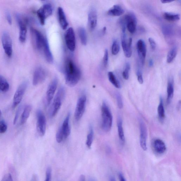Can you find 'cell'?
<instances>
[{
  "instance_id": "1",
  "label": "cell",
  "mask_w": 181,
  "mask_h": 181,
  "mask_svg": "<svg viewBox=\"0 0 181 181\" xmlns=\"http://www.w3.org/2000/svg\"><path fill=\"white\" fill-rule=\"evenodd\" d=\"M65 74L66 84L73 87L79 82L81 78L80 69L71 59H67L65 66Z\"/></svg>"
},
{
  "instance_id": "2",
  "label": "cell",
  "mask_w": 181,
  "mask_h": 181,
  "mask_svg": "<svg viewBox=\"0 0 181 181\" xmlns=\"http://www.w3.org/2000/svg\"><path fill=\"white\" fill-rule=\"evenodd\" d=\"M102 128L104 131L108 132L111 129L113 125V116L107 103H103L101 107Z\"/></svg>"
},
{
  "instance_id": "3",
  "label": "cell",
  "mask_w": 181,
  "mask_h": 181,
  "mask_svg": "<svg viewBox=\"0 0 181 181\" xmlns=\"http://www.w3.org/2000/svg\"><path fill=\"white\" fill-rule=\"evenodd\" d=\"M137 19L133 13H130L124 16L119 21L122 31H126V28L132 34L135 33L136 30Z\"/></svg>"
},
{
  "instance_id": "4",
  "label": "cell",
  "mask_w": 181,
  "mask_h": 181,
  "mask_svg": "<svg viewBox=\"0 0 181 181\" xmlns=\"http://www.w3.org/2000/svg\"><path fill=\"white\" fill-rule=\"evenodd\" d=\"M65 94V91L63 87H61L57 93L50 107L49 115L51 118L54 117L60 109Z\"/></svg>"
},
{
  "instance_id": "5",
  "label": "cell",
  "mask_w": 181,
  "mask_h": 181,
  "mask_svg": "<svg viewBox=\"0 0 181 181\" xmlns=\"http://www.w3.org/2000/svg\"><path fill=\"white\" fill-rule=\"evenodd\" d=\"M70 113L67 115L65 118L60 128H59L56 134V140L58 143H60L63 139H66L71 133V128L69 125Z\"/></svg>"
},
{
  "instance_id": "6",
  "label": "cell",
  "mask_w": 181,
  "mask_h": 181,
  "mask_svg": "<svg viewBox=\"0 0 181 181\" xmlns=\"http://www.w3.org/2000/svg\"><path fill=\"white\" fill-rule=\"evenodd\" d=\"M53 12V8L50 4H44L37 10V15L41 25H45L46 20L52 15Z\"/></svg>"
},
{
  "instance_id": "7",
  "label": "cell",
  "mask_w": 181,
  "mask_h": 181,
  "mask_svg": "<svg viewBox=\"0 0 181 181\" xmlns=\"http://www.w3.org/2000/svg\"><path fill=\"white\" fill-rule=\"evenodd\" d=\"M31 31L35 47L38 50H42L47 39L38 30L32 28Z\"/></svg>"
},
{
  "instance_id": "8",
  "label": "cell",
  "mask_w": 181,
  "mask_h": 181,
  "mask_svg": "<svg viewBox=\"0 0 181 181\" xmlns=\"http://www.w3.org/2000/svg\"><path fill=\"white\" fill-rule=\"evenodd\" d=\"M37 129L39 136H43L46 130L47 121L45 115L40 110L37 113Z\"/></svg>"
},
{
  "instance_id": "9",
  "label": "cell",
  "mask_w": 181,
  "mask_h": 181,
  "mask_svg": "<svg viewBox=\"0 0 181 181\" xmlns=\"http://www.w3.org/2000/svg\"><path fill=\"white\" fill-rule=\"evenodd\" d=\"M86 102V97L85 95L81 96L78 99L74 113L75 121H79L84 114Z\"/></svg>"
},
{
  "instance_id": "10",
  "label": "cell",
  "mask_w": 181,
  "mask_h": 181,
  "mask_svg": "<svg viewBox=\"0 0 181 181\" xmlns=\"http://www.w3.org/2000/svg\"><path fill=\"white\" fill-rule=\"evenodd\" d=\"M64 39L68 49L71 51H74L76 47V40L74 32L72 28L67 30L64 34Z\"/></svg>"
},
{
  "instance_id": "11",
  "label": "cell",
  "mask_w": 181,
  "mask_h": 181,
  "mask_svg": "<svg viewBox=\"0 0 181 181\" xmlns=\"http://www.w3.org/2000/svg\"><path fill=\"white\" fill-rule=\"evenodd\" d=\"M2 42L5 53L10 58L13 54V44L12 39L8 32H5L3 33Z\"/></svg>"
},
{
  "instance_id": "12",
  "label": "cell",
  "mask_w": 181,
  "mask_h": 181,
  "mask_svg": "<svg viewBox=\"0 0 181 181\" xmlns=\"http://www.w3.org/2000/svg\"><path fill=\"white\" fill-rule=\"evenodd\" d=\"M28 86V83L24 82L22 83L17 89L13 97V107L15 108L20 104Z\"/></svg>"
},
{
  "instance_id": "13",
  "label": "cell",
  "mask_w": 181,
  "mask_h": 181,
  "mask_svg": "<svg viewBox=\"0 0 181 181\" xmlns=\"http://www.w3.org/2000/svg\"><path fill=\"white\" fill-rule=\"evenodd\" d=\"M47 73L42 67H39L35 69L33 78V84L37 86L44 82L46 78Z\"/></svg>"
},
{
  "instance_id": "14",
  "label": "cell",
  "mask_w": 181,
  "mask_h": 181,
  "mask_svg": "<svg viewBox=\"0 0 181 181\" xmlns=\"http://www.w3.org/2000/svg\"><path fill=\"white\" fill-rule=\"evenodd\" d=\"M140 128V147L144 151L147 149V130L146 126L145 123L142 120L139 123Z\"/></svg>"
},
{
  "instance_id": "15",
  "label": "cell",
  "mask_w": 181,
  "mask_h": 181,
  "mask_svg": "<svg viewBox=\"0 0 181 181\" xmlns=\"http://www.w3.org/2000/svg\"><path fill=\"white\" fill-rule=\"evenodd\" d=\"M132 38H129L128 42L127 40L126 33H123L122 37H121V44H122L124 55L127 58H130L132 56Z\"/></svg>"
},
{
  "instance_id": "16",
  "label": "cell",
  "mask_w": 181,
  "mask_h": 181,
  "mask_svg": "<svg viewBox=\"0 0 181 181\" xmlns=\"http://www.w3.org/2000/svg\"><path fill=\"white\" fill-rule=\"evenodd\" d=\"M22 16L18 13L16 15V18L19 28V38L21 42L23 43L25 41L26 38L27 29L26 26Z\"/></svg>"
},
{
  "instance_id": "17",
  "label": "cell",
  "mask_w": 181,
  "mask_h": 181,
  "mask_svg": "<svg viewBox=\"0 0 181 181\" xmlns=\"http://www.w3.org/2000/svg\"><path fill=\"white\" fill-rule=\"evenodd\" d=\"M58 85V80L55 78L50 83L46 93L47 104L49 105L53 98Z\"/></svg>"
},
{
  "instance_id": "18",
  "label": "cell",
  "mask_w": 181,
  "mask_h": 181,
  "mask_svg": "<svg viewBox=\"0 0 181 181\" xmlns=\"http://www.w3.org/2000/svg\"><path fill=\"white\" fill-rule=\"evenodd\" d=\"M137 48L140 62L143 66L145 63L147 55L146 45L144 40L142 39L139 40L137 42Z\"/></svg>"
},
{
  "instance_id": "19",
  "label": "cell",
  "mask_w": 181,
  "mask_h": 181,
  "mask_svg": "<svg viewBox=\"0 0 181 181\" xmlns=\"http://www.w3.org/2000/svg\"><path fill=\"white\" fill-rule=\"evenodd\" d=\"M97 16L96 11L94 8L89 11L88 17V28L91 31L94 30L97 26Z\"/></svg>"
},
{
  "instance_id": "20",
  "label": "cell",
  "mask_w": 181,
  "mask_h": 181,
  "mask_svg": "<svg viewBox=\"0 0 181 181\" xmlns=\"http://www.w3.org/2000/svg\"><path fill=\"white\" fill-rule=\"evenodd\" d=\"M153 145L155 152L159 154H162L166 152V144L163 140L160 139H157L154 140Z\"/></svg>"
},
{
  "instance_id": "21",
  "label": "cell",
  "mask_w": 181,
  "mask_h": 181,
  "mask_svg": "<svg viewBox=\"0 0 181 181\" xmlns=\"http://www.w3.org/2000/svg\"><path fill=\"white\" fill-rule=\"evenodd\" d=\"M167 104H169L172 101L174 93V80L172 77H170L168 79L167 84Z\"/></svg>"
},
{
  "instance_id": "22",
  "label": "cell",
  "mask_w": 181,
  "mask_h": 181,
  "mask_svg": "<svg viewBox=\"0 0 181 181\" xmlns=\"http://www.w3.org/2000/svg\"><path fill=\"white\" fill-rule=\"evenodd\" d=\"M58 14L59 22L61 28L64 30L66 29L68 26V23L64 10L61 7L58 8Z\"/></svg>"
},
{
  "instance_id": "23",
  "label": "cell",
  "mask_w": 181,
  "mask_h": 181,
  "mask_svg": "<svg viewBox=\"0 0 181 181\" xmlns=\"http://www.w3.org/2000/svg\"><path fill=\"white\" fill-rule=\"evenodd\" d=\"M125 10L122 7L118 5H115L108 12V15L112 17H119L123 14Z\"/></svg>"
},
{
  "instance_id": "24",
  "label": "cell",
  "mask_w": 181,
  "mask_h": 181,
  "mask_svg": "<svg viewBox=\"0 0 181 181\" xmlns=\"http://www.w3.org/2000/svg\"><path fill=\"white\" fill-rule=\"evenodd\" d=\"M42 50L44 53L45 58L48 63H52L53 62V56L51 53L47 39L46 40Z\"/></svg>"
},
{
  "instance_id": "25",
  "label": "cell",
  "mask_w": 181,
  "mask_h": 181,
  "mask_svg": "<svg viewBox=\"0 0 181 181\" xmlns=\"http://www.w3.org/2000/svg\"><path fill=\"white\" fill-rule=\"evenodd\" d=\"M117 127L119 138L121 143L125 142V136L123 128L122 119L119 116L117 119Z\"/></svg>"
},
{
  "instance_id": "26",
  "label": "cell",
  "mask_w": 181,
  "mask_h": 181,
  "mask_svg": "<svg viewBox=\"0 0 181 181\" xmlns=\"http://www.w3.org/2000/svg\"><path fill=\"white\" fill-rule=\"evenodd\" d=\"M31 110L32 107L31 105H28L25 107L21 116L20 122L21 125H23L26 122L30 114Z\"/></svg>"
},
{
  "instance_id": "27",
  "label": "cell",
  "mask_w": 181,
  "mask_h": 181,
  "mask_svg": "<svg viewBox=\"0 0 181 181\" xmlns=\"http://www.w3.org/2000/svg\"><path fill=\"white\" fill-rule=\"evenodd\" d=\"M158 113L159 120L161 122H163L165 118V113L163 105V99L162 97H160V103L158 108Z\"/></svg>"
},
{
  "instance_id": "28",
  "label": "cell",
  "mask_w": 181,
  "mask_h": 181,
  "mask_svg": "<svg viewBox=\"0 0 181 181\" xmlns=\"http://www.w3.org/2000/svg\"><path fill=\"white\" fill-rule=\"evenodd\" d=\"M9 89V83L3 76L0 75V93L7 92Z\"/></svg>"
},
{
  "instance_id": "29",
  "label": "cell",
  "mask_w": 181,
  "mask_h": 181,
  "mask_svg": "<svg viewBox=\"0 0 181 181\" xmlns=\"http://www.w3.org/2000/svg\"><path fill=\"white\" fill-rule=\"evenodd\" d=\"M108 75L110 82L115 88H121V85L119 81L117 79L114 73L112 72H109L108 73Z\"/></svg>"
},
{
  "instance_id": "30",
  "label": "cell",
  "mask_w": 181,
  "mask_h": 181,
  "mask_svg": "<svg viewBox=\"0 0 181 181\" xmlns=\"http://www.w3.org/2000/svg\"><path fill=\"white\" fill-rule=\"evenodd\" d=\"M178 52V48L176 46L173 47L171 50H170L167 56V63H170L174 60L176 57Z\"/></svg>"
},
{
  "instance_id": "31",
  "label": "cell",
  "mask_w": 181,
  "mask_h": 181,
  "mask_svg": "<svg viewBox=\"0 0 181 181\" xmlns=\"http://www.w3.org/2000/svg\"><path fill=\"white\" fill-rule=\"evenodd\" d=\"M163 17L165 19L168 21H176L180 20V15L178 13L165 12L164 13Z\"/></svg>"
},
{
  "instance_id": "32",
  "label": "cell",
  "mask_w": 181,
  "mask_h": 181,
  "mask_svg": "<svg viewBox=\"0 0 181 181\" xmlns=\"http://www.w3.org/2000/svg\"><path fill=\"white\" fill-rule=\"evenodd\" d=\"M78 33L81 43L83 45H86L87 43V36L85 29L80 28L78 29Z\"/></svg>"
},
{
  "instance_id": "33",
  "label": "cell",
  "mask_w": 181,
  "mask_h": 181,
  "mask_svg": "<svg viewBox=\"0 0 181 181\" xmlns=\"http://www.w3.org/2000/svg\"><path fill=\"white\" fill-rule=\"evenodd\" d=\"M162 31L164 36L167 37H171L174 34V30L171 25H164L162 28Z\"/></svg>"
},
{
  "instance_id": "34",
  "label": "cell",
  "mask_w": 181,
  "mask_h": 181,
  "mask_svg": "<svg viewBox=\"0 0 181 181\" xmlns=\"http://www.w3.org/2000/svg\"><path fill=\"white\" fill-rule=\"evenodd\" d=\"M94 136V131L92 126L90 125L89 128V130L87 140H86V144L88 148H90L92 144Z\"/></svg>"
},
{
  "instance_id": "35",
  "label": "cell",
  "mask_w": 181,
  "mask_h": 181,
  "mask_svg": "<svg viewBox=\"0 0 181 181\" xmlns=\"http://www.w3.org/2000/svg\"><path fill=\"white\" fill-rule=\"evenodd\" d=\"M120 50L119 44L117 40H115L113 41L112 48V54L116 55L118 54Z\"/></svg>"
},
{
  "instance_id": "36",
  "label": "cell",
  "mask_w": 181,
  "mask_h": 181,
  "mask_svg": "<svg viewBox=\"0 0 181 181\" xmlns=\"http://www.w3.org/2000/svg\"><path fill=\"white\" fill-rule=\"evenodd\" d=\"M131 69L130 64L128 62L125 65V68L123 73V76L126 80H128L129 78V72Z\"/></svg>"
},
{
  "instance_id": "37",
  "label": "cell",
  "mask_w": 181,
  "mask_h": 181,
  "mask_svg": "<svg viewBox=\"0 0 181 181\" xmlns=\"http://www.w3.org/2000/svg\"><path fill=\"white\" fill-rule=\"evenodd\" d=\"M115 96L116 99H117L118 107L120 109H122L123 107V102L122 97L121 94L117 92L115 93Z\"/></svg>"
},
{
  "instance_id": "38",
  "label": "cell",
  "mask_w": 181,
  "mask_h": 181,
  "mask_svg": "<svg viewBox=\"0 0 181 181\" xmlns=\"http://www.w3.org/2000/svg\"><path fill=\"white\" fill-rule=\"evenodd\" d=\"M7 125L4 120L0 121V133H4L7 131Z\"/></svg>"
},
{
  "instance_id": "39",
  "label": "cell",
  "mask_w": 181,
  "mask_h": 181,
  "mask_svg": "<svg viewBox=\"0 0 181 181\" xmlns=\"http://www.w3.org/2000/svg\"><path fill=\"white\" fill-rule=\"evenodd\" d=\"M108 59V50L106 49L104 51L103 61V66L104 68H106L107 66Z\"/></svg>"
},
{
  "instance_id": "40",
  "label": "cell",
  "mask_w": 181,
  "mask_h": 181,
  "mask_svg": "<svg viewBox=\"0 0 181 181\" xmlns=\"http://www.w3.org/2000/svg\"><path fill=\"white\" fill-rule=\"evenodd\" d=\"M137 76L138 81V82L140 83V84H143V79L142 74L141 70L139 68L137 70Z\"/></svg>"
},
{
  "instance_id": "41",
  "label": "cell",
  "mask_w": 181,
  "mask_h": 181,
  "mask_svg": "<svg viewBox=\"0 0 181 181\" xmlns=\"http://www.w3.org/2000/svg\"><path fill=\"white\" fill-rule=\"evenodd\" d=\"M52 169L51 167H48L46 172V179L45 181H51Z\"/></svg>"
},
{
  "instance_id": "42",
  "label": "cell",
  "mask_w": 181,
  "mask_h": 181,
  "mask_svg": "<svg viewBox=\"0 0 181 181\" xmlns=\"http://www.w3.org/2000/svg\"><path fill=\"white\" fill-rule=\"evenodd\" d=\"M148 40L150 43L151 48L153 50H155L156 47V44L155 40L151 38H149Z\"/></svg>"
},
{
  "instance_id": "43",
  "label": "cell",
  "mask_w": 181,
  "mask_h": 181,
  "mask_svg": "<svg viewBox=\"0 0 181 181\" xmlns=\"http://www.w3.org/2000/svg\"><path fill=\"white\" fill-rule=\"evenodd\" d=\"M1 181H13L11 174L8 173L5 175Z\"/></svg>"
},
{
  "instance_id": "44",
  "label": "cell",
  "mask_w": 181,
  "mask_h": 181,
  "mask_svg": "<svg viewBox=\"0 0 181 181\" xmlns=\"http://www.w3.org/2000/svg\"><path fill=\"white\" fill-rule=\"evenodd\" d=\"M6 17L8 23L10 25H12V18L11 15L10 13L9 12H6Z\"/></svg>"
},
{
  "instance_id": "45",
  "label": "cell",
  "mask_w": 181,
  "mask_h": 181,
  "mask_svg": "<svg viewBox=\"0 0 181 181\" xmlns=\"http://www.w3.org/2000/svg\"><path fill=\"white\" fill-rule=\"evenodd\" d=\"M20 108H18V109L17 113H16L15 117L14 119V121H13V124L15 125L16 124V123H17V120H18V118L19 117V115L20 114Z\"/></svg>"
},
{
  "instance_id": "46",
  "label": "cell",
  "mask_w": 181,
  "mask_h": 181,
  "mask_svg": "<svg viewBox=\"0 0 181 181\" xmlns=\"http://www.w3.org/2000/svg\"><path fill=\"white\" fill-rule=\"evenodd\" d=\"M119 178L120 181H126L123 175L121 173H120L118 174Z\"/></svg>"
},
{
  "instance_id": "47",
  "label": "cell",
  "mask_w": 181,
  "mask_h": 181,
  "mask_svg": "<svg viewBox=\"0 0 181 181\" xmlns=\"http://www.w3.org/2000/svg\"><path fill=\"white\" fill-rule=\"evenodd\" d=\"M31 181H38V177L36 174H34L32 176Z\"/></svg>"
},
{
  "instance_id": "48",
  "label": "cell",
  "mask_w": 181,
  "mask_h": 181,
  "mask_svg": "<svg viewBox=\"0 0 181 181\" xmlns=\"http://www.w3.org/2000/svg\"><path fill=\"white\" fill-rule=\"evenodd\" d=\"M78 181H86L85 177L84 175H81Z\"/></svg>"
},
{
  "instance_id": "49",
  "label": "cell",
  "mask_w": 181,
  "mask_h": 181,
  "mask_svg": "<svg viewBox=\"0 0 181 181\" xmlns=\"http://www.w3.org/2000/svg\"><path fill=\"white\" fill-rule=\"evenodd\" d=\"M154 64L153 61V59H150L149 62H148V65L150 67H152L153 66Z\"/></svg>"
},
{
  "instance_id": "50",
  "label": "cell",
  "mask_w": 181,
  "mask_h": 181,
  "mask_svg": "<svg viewBox=\"0 0 181 181\" xmlns=\"http://www.w3.org/2000/svg\"><path fill=\"white\" fill-rule=\"evenodd\" d=\"M161 2L163 4H166L170 3L173 2V1H169V0H162Z\"/></svg>"
},
{
  "instance_id": "51",
  "label": "cell",
  "mask_w": 181,
  "mask_h": 181,
  "mask_svg": "<svg viewBox=\"0 0 181 181\" xmlns=\"http://www.w3.org/2000/svg\"><path fill=\"white\" fill-rule=\"evenodd\" d=\"M110 181H116V180L115 178L113 177L110 178Z\"/></svg>"
},
{
  "instance_id": "52",
  "label": "cell",
  "mask_w": 181,
  "mask_h": 181,
  "mask_svg": "<svg viewBox=\"0 0 181 181\" xmlns=\"http://www.w3.org/2000/svg\"><path fill=\"white\" fill-rule=\"evenodd\" d=\"M89 181H96L95 180L93 179H91L89 180Z\"/></svg>"
},
{
  "instance_id": "53",
  "label": "cell",
  "mask_w": 181,
  "mask_h": 181,
  "mask_svg": "<svg viewBox=\"0 0 181 181\" xmlns=\"http://www.w3.org/2000/svg\"><path fill=\"white\" fill-rule=\"evenodd\" d=\"M2 115V113L1 110H0V118L1 117Z\"/></svg>"
}]
</instances>
